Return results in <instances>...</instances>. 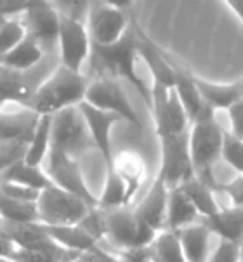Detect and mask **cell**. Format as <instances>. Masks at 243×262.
I'll use <instances>...</instances> for the list:
<instances>
[{"label":"cell","mask_w":243,"mask_h":262,"mask_svg":"<svg viewBox=\"0 0 243 262\" xmlns=\"http://www.w3.org/2000/svg\"><path fill=\"white\" fill-rule=\"evenodd\" d=\"M89 82L82 73H75L66 70L64 66H57L54 73H51L37 87L30 101V108L38 115H56L66 108L80 106L85 101Z\"/></svg>","instance_id":"1"},{"label":"cell","mask_w":243,"mask_h":262,"mask_svg":"<svg viewBox=\"0 0 243 262\" xmlns=\"http://www.w3.org/2000/svg\"><path fill=\"white\" fill-rule=\"evenodd\" d=\"M138 33L139 30H132L129 26L123 37L112 46H92V56L103 64L109 77L113 78H125L139 91L146 104L151 108V87H146L143 78L138 75L136 61L139 57L138 52Z\"/></svg>","instance_id":"2"},{"label":"cell","mask_w":243,"mask_h":262,"mask_svg":"<svg viewBox=\"0 0 243 262\" xmlns=\"http://www.w3.org/2000/svg\"><path fill=\"white\" fill-rule=\"evenodd\" d=\"M104 221V239L113 250L151 247L157 238V231L139 219L132 207H120L112 210H101Z\"/></svg>","instance_id":"3"},{"label":"cell","mask_w":243,"mask_h":262,"mask_svg":"<svg viewBox=\"0 0 243 262\" xmlns=\"http://www.w3.org/2000/svg\"><path fill=\"white\" fill-rule=\"evenodd\" d=\"M224 130L217 122L215 112H207L191 122L189 127V151L194 167V176L202 177L220 160L224 143Z\"/></svg>","instance_id":"4"},{"label":"cell","mask_w":243,"mask_h":262,"mask_svg":"<svg viewBox=\"0 0 243 262\" xmlns=\"http://www.w3.org/2000/svg\"><path fill=\"white\" fill-rule=\"evenodd\" d=\"M37 208L38 219L43 226H77L92 210L82 198L54 184L40 193Z\"/></svg>","instance_id":"5"},{"label":"cell","mask_w":243,"mask_h":262,"mask_svg":"<svg viewBox=\"0 0 243 262\" xmlns=\"http://www.w3.org/2000/svg\"><path fill=\"white\" fill-rule=\"evenodd\" d=\"M92 146H94V141L89 134V128L85 125V120L78 106L66 108L63 112L52 115L51 151L77 158Z\"/></svg>","instance_id":"6"},{"label":"cell","mask_w":243,"mask_h":262,"mask_svg":"<svg viewBox=\"0 0 243 262\" xmlns=\"http://www.w3.org/2000/svg\"><path fill=\"white\" fill-rule=\"evenodd\" d=\"M151 112L154 118V125H157V134L160 139L184 134L191 127V120H189L186 110H184L174 87L167 89L153 83Z\"/></svg>","instance_id":"7"},{"label":"cell","mask_w":243,"mask_h":262,"mask_svg":"<svg viewBox=\"0 0 243 262\" xmlns=\"http://www.w3.org/2000/svg\"><path fill=\"white\" fill-rule=\"evenodd\" d=\"M162 143V167L158 179L169 189L179 188L194 177V167L189 151V130L179 136L160 139Z\"/></svg>","instance_id":"8"},{"label":"cell","mask_w":243,"mask_h":262,"mask_svg":"<svg viewBox=\"0 0 243 262\" xmlns=\"http://www.w3.org/2000/svg\"><path fill=\"white\" fill-rule=\"evenodd\" d=\"M85 103H89L94 108L101 110L106 113L118 115L122 120H127L132 125H136L141 130L143 123L136 113V110L132 108L130 101L127 99L125 92L120 87V83L117 82V78L113 77H99L96 80L89 82L85 94Z\"/></svg>","instance_id":"9"},{"label":"cell","mask_w":243,"mask_h":262,"mask_svg":"<svg viewBox=\"0 0 243 262\" xmlns=\"http://www.w3.org/2000/svg\"><path fill=\"white\" fill-rule=\"evenodd\" d=\"M57 49H59L61 66L75 73H82L83 63L92 54V40L85 23L61 16Z\"/></svg>","instance_id":"10"},{"label":"cell","mask_w":243,"mask_h":262,"mask_svg":"<svg viewBox=\"0 0 243 262\" xmlns=\"http://www.w3.org/2000/svg\"><path fill=\"white\" fill-rule=\"evenodd\" d=\"M85 26L92 46H112L129 30L125 11L112 2H91Z\"/></svg>","instance_id":"11"},{"label":"cell","mask_w":243,"mask_h":262,"mask_svg":"<svg viewBox=\"0 0 243 262\" xmlns=\"http://www.w3.org/2000/svg\"><path fill=\"white\" fill-rule=\"evenodd\" d=\"M43 170H46V174L49 176V179H51V183L54 186L82 198L89 207L97 208V198L87 188L77 158L68 157L64 153L49 151Z\"/></svg>","instance_id":"12"},{"label":"cell","mask_w":243,"mask_h":262,"mask_svg":"<svg viewBox=\"0 0 243 262\" xmlns=\"http://www.w3.org/2000/svg\"><path fill=\"white\" fill-rule=\"evenodd\" d=\"M19 16L25 23L26 35L33 38L43 51L47 52L51 47L57 46L61 16L56 11L54 4L28 2V6Z\"/></svg>","instance_id":"13"},{"label":"cell","mask_w":243,"mask_h":262,"mask_svg":"<svg viewBox=\"0 0 243 262\" xmlns=\"http://www.w3.org/2000/svg\"><path fill=\"white\" fill-rule=\"evenodd\" d=\"M38 115L30 106L7 103L0 112V144L26 146L35 134L38 125Z\"/></svg>","instance_id":"14"},{"label":"cell","mask_w":243,"mask_h":262,"mask_svg":"<svg viewBox=\"0 0 243 262\" xmlns=\"http://www.w3.org/2000/svg\"><path fill=\"white\" fill-rule=\"evenodd\" d=\"M0 231L14 248L26 252H56L64 250L49 236L42 223H9L0 219Z\"/></svg>","instance_id":"15"},{"label":"cell","mask_w":243,"mask_h":262,"mask_svg":"<svg viewBox=\"0 0 243 262\" xmlns=\"http://www.w3.org/2000/svg\"><path fill=\"white\" fill-rule=\"evenodd\" d=\"M85 125L89 128V134L94 141V146L99 149V153L103 155V158L108 163V168L113 167V153H112V141H109V130L117 122H120V117L113 113H106L101 110L94 108L89 103H83L78 106Z\"/></svg>","instance_id":"16"},{"label":"cell","mask_w":243,"mask_h":262,"mask_svg":"<svg viewBox=\"0 0 243 262\" xmlns=\"http://www.w3.org/2000/svg\"><path fill=\"white\" fill-rule=\"evenodd\" d=\"M169 188L163 181L157 177L151 189L146 196L134 207L136 214L144 224L154 229L157 233L165 231L167 226V207H169Z\"/></svg>","instance_id":"17"},{"label":"cell","mask_w":243,"mask_h":262,"mask_svg":"<svg viewBox=\"0 0 243 262\" xmlns=\"http://www.w3.org/2000/svg\"><path fill=\"white\" fill-rule=\"evenodd\" d=\"M178 234L188 262H207L219 242L203 219L200 223L178 231Z\"/></svg>","instance_id":"18"},{"label":"cell","mask_w":243,"mask_h":262,"mask_svg":"<svg viewBox=\"0 0 243 262\" xmlns=\"http://www.w3.org/2000/svg\"><path fill=\"white\" fill-rule=\"evenodd\" d=\"M138 52L139 57L148 66L149 73L153 77V83L167 89H172L175 83V66L158 51L157 47L144 37L143 33H138Z\"/></svg>","instance_id":"19"},{"label":"cell","mask_w":243,"mask_h":262,"mask_svg":"<svg viewBox=\"0 0 243 262\" xmlns=\"http://www.w3.org/2000/svg\"><path fill=\"white\" fill-rule=\"evenodd\" d=\"M37 91V85L28 78V73H21L0 63V97L7 103L30 106V101Z\"/></svg>","instance_id":"20"},{"label":"cell","mask_w":243,"mask_h":262,"mask_svg":"<svg viewBox=\"0 0 243 262\" xmlns=\"http://www.w3.org/2000/svg\"><path fill=\"white\" fill-rule=\"evenodd\" d=\"M113 170L120 176V179L127 186V202L132 203V198L139 191L141 184L144 181L146 165L141 155L134 151H120L117 157H113ZM109 170V168H108Z\"/></svg>","instance_id":"21"},{"label":"cell","mask_w":243,"mask_h":262,"mask_svg":"<svg viewBox=\"0 0 243 262\" xmlns=\"http://www.w3.org/2000/svg\"><path fill=\"white\" fill-rule=\"evenodd\" d=\"M194 83L198 87L203 103L214 112H228L236 101L241 99L238 83H214L194 77Z\"/></svg>","instance_id":"22"},{"label":"cell","mask_w":243,"mask_h":262,"mask_svg":"<svg viewBox=\"0 0 243 262\" xmlns=\"http://www.w3.org/2000/svg\"><path fill=\"white\" fill-rule=\"evenodd\" d=\"M203 221L219 239L240 245L243 239V207L220 208L214 217Z\"/></svg>","instance_id":"23"},{"label":"cell","mask_w":243,"mask_h":262,"mask_svg":"<svg viewBox=\"0 0 243 262\" xmlns=\"http://www.w3.org/2000/svg\"><path fill=\"white\" fill-rule=\"evenodd\" d=\"M202 217L198 215L196 208L189 202L181 188H172L169 191V207H167V226L169 231H181L188 226L200 223Z\"/></svg>","instance_id":"24"},{"label":"cell","mask_w":243,"mask_h":262,"mask_svg":"<svg viewBox=\"0 0 243 262\" xmlns=\"http://www.w3.org/2000/svg\"><path fill=\"white\" fill-rule=\"evenodd\" d=\"M0 183L17 184V186H23V188L38 191V193H42L43 189L52 186L51 179H49V176L43 170V167L28 165L25 160H19V162L12 163L11 167L6 168L2 172V176H0Z\"/></svg>","instance_id":"25"},{"label":"cell","mask_w":243,"mask_h":262,"mask_svg":"<svg viewBox=\"0 0 243 262\" xmlns=\"http://www.w3.org/2000/svg\"><path fill=\"white\" fill-rule=\"evenodd\" d=\"M51 236L66 252H91L99 247V242L91 236L80 224L77 226H46Z\"/></svg>","instance_id":"26"},{"label":"cell","mask_w":243,"mask_h":262,"mask_svg":"<svg viewBox=\"0 0 243 262\" xmlns=\"http://www.w3.org/2000/svg\"><path fill=\"white\" fill-rule=\"evenodd\" d=\"M174 91L178 92L181 103H183L184 110H186L188 117L191 122H194L196 118L203 117L207 112H214L209 106L203 103L198 87L194 83V77L186 72H183L181 68L175 66V83H174Z\"/></svg>","instance_id":"27"},{"label":"cell","mask_w":243,"mask_h":262,"mask_svg":"<svg viewBox=\"0 0 243 262\" xmlns=\"http://www.w3.org/2000/svg\"><path fill=\"white\" fill-rule=\"evenodd\" d=\"M179 188L188 196L189 202L193 203V207L196 208L198 215L202 219H210V217H214L223 208L219 205L217 198H215L217 193L214 189H210L205 183H202L198 177H193V179L186 181Z\"/></svg>","instance_id":"28"},{"label":"cell","mask_w":243,"mask_h":262,"mask_svg":"<svg viewBox=\"0 0 243 262\" xmlns=\"http://www.w3.org/2000/svg\"><path fill=\"white\" fill-rule=\"evenodd\" d=\"M46 56V51L35 42L33 38H30L26 35V38L19 43L16 49H12L9 54H6L0 59V63H4L9 68L16 70L21 73H28L30 70L35 68Z\"/></svg>","instance_id":"29"},{"label":"cell","mask_w":243,"mask_h":262,"mask_svg":"<svg viewBox=\"0 0 243 262\" xmlns=\"http://www.w3.org/2000/svg\"><path fill=\"white\" fill-rule=\"evenodd\" d=\"M51 132H52V115H42L35 134L30 141L25 153V162L33 167H42L51 151Z\"/></svg>","instance_id":"30"},{"label":"cell","mask_w":243,"mask_h":262,"mask_svg":"<svg viewBox=\"0 0 243 262\" xmlns=\"http://www.w3.org/2000/svg\"><path fill=\"white\" fill-rule=\"evenodd\" d=\"M153 262H188L175 231H160L151 243Z\"/></svg>","instance_id":"31"},{"label":"cell","mask_w":243,"mask_h":262,"mask_svg":"<svg viewBox=\"0 0 243 262\" xmlns=\"http://www.w3.org/2000/svg\"><path fill=\"white\" fill-rule=\"evenodd\" d=\"M0 219L9 223H40L37 203H26L7 196L0 189Z\"/></svg>","instance_id":"32"},{"label":"cell","mask_w":243,"mask_h":262,"mask_svg":"<svg viewBox=\"0 0 243 262\" xmlns=\"http://www.w3.org/2000/svg\"><path fill=\"white\" fill-rule=\"evenodd\" d=\"M120 207H130L129 202H127V186L120 179V176L113 168H109L104 189L101 193V196L97 198V208H101V210H112V208H120Z\"/></svg>","instance_id":"33"},{"label":"cell","mask_w":243,"mask_h":262,"mask_svg":"<svg viewBox=\"0 0 243 262\" xmlns=\"http://www.w3.org/2000/svg\"><path fill=\"white\" fill-rule=\"evenodd\" d=\"M26 38V28L19 14L9 16L0 25V59Z\"/></svg>","instance_id":"34"},{"label":"cell","mask_w":243,"mask_h":262,"mask_svg":"<svg viewBox=\"0 0 243 262\" xmlns=\"http://www.w3.org/2000/svg\"><path fill=\"white\" fill-rule=\"evenodd\" d=\"M220 160H223L229 168H233L236 174L243 176V139L233 136L229 130H226V134H224Z\"/></svg>","instance_id":"35"},{"label":"cell","mask_w":243,"mask_h":262,"mask_svg":"<svg viewBox=\"0 0 243 262\" xmlns=\"http://www.w3.org/2000/svg\"><path fill=\"white\" fill-rule=\"evenodd\" d=\"M207 262H240V245L219 239Z\"/></svg>","instance_id":"36"},{"label":"cell","mask_w":243,"mask_h":262,"mask_svg":"<svg viewBox=\"0 0 243 262\" xmlns=\"http://www.w3.org/2000/svg\"><path fill=\"white\" fill-rule=\"evenodd\" d=\"M63 262H120L113 254H109L108 250L97 247L96 250L91 252H70L64 257Z\"/></svg>","instance_id":"37"},{"label":"cell","mask_w":243,"mask_h":262,"mask_svg":"<svg viewBox=\"0 0 243 262\" xmlns=\"http://www.w3.org/2000/svg\"><path fill=\"white\" fill-rule=\"evenodd\" d=\"M219 193L226 194L231 202V207H243V176L238 174L233 177L226 186H223Z\"/></svg>","instance_id":"38"},{"label":"cell","mask_w":243,"mask_h":262,"mask_svg":"<svg viewBox=\"0 0 243 262\" xmlns=\"http://www.w3.org/2000/svg\"><path fill=\"white\" fill-rule=\"evenodd\" d=\"M226 113L229 120V132L243 139V99L236 101Z\"/></svg>","instance_id":"39"},{"label":"cell","mask_w":243,"mask_h":262,"mask_svg":"<svg viewBox=\"0 0 243 262\" xmlns=\"http://www.w3.org/2000/svg\"><path fill=\"white\" fill-rule=\"evenodd\" d=\"M12 254H14V245H12V243L2 234V231H0V257L11 259Z\"/></svg>","instance_id":"40"},{"label":"cell","mask_w":243,"mask_h":262,"mask_svg":"<svg viewBox=\"0 0 243 262\" xmlns=\"http://www.w3.org/2000/svg\"><path fill=\"white\" fill-rule=\"evenodd\" d=\"M228 6L231 7L238 14V17L243 21V0H231V2H228Z\"/></svg>","instance_id":"41"},{"label":"cell","mask_w":243,"mask_h":262,"mask_svg":"<svg viewBox=\"0 0 243 262\" xmlns=\"http://www.w3.org/2000/svg\"><path fill=\"white\" fill-rule=\"evenodd\" d=\"M238 89H240V94H241V99H243V78L241 80H238Z\"/></svg>","instance_id":"42"},{"label":"cell","mask_w":243,"mask_h":262,"mask_svg":"<svg viewBox=\"0 0 243 262\" xmlns=\"http://www.w3.org/2000/svg\"><path fill=\"white\" fill-rule=\"evenodd\" d=\"M6 104H7V101L4 99V97H0V112H2V110H4V106H6Z\"/></svg>","instance_id":"43"},{"label":"cell","mask_w":243,"mask_h":262,"mask_svg":"<svg viewBox=\"0 0 243 262\" xmlns=\"http://www.w3.org/2000/svg\"><path fill=\"white\" fill-rule=\"evenodd\" d=\"M240 262H243V239L240 242Z\"/></svg>","instance_id":"44"},{"label":"cell","mask_w":243,"mask_h":262,"mask_svg":"<svg viewBox=\"0 0 243 262\" xmlns=\"http://www.w3.org/2000/svg\"><path fill=\"white\" fill-rule=\"evenodd\" d=\"M0 262H16V260H12V259H7V257H0Z\"/></svg>","instance_id":"45"},{"label":"cell","mask_w":243,"mask_h":262,"mask_svg":"<svg viewBox=\"0 0 243 262\" xmlns=\"http://www.w3.org/2000/svg\"><path fill=\"white\" fill-rule=\"evenodd\" d=\"M4 19H6V16H2V14H0V25L4 23Z\"/></svg>","instance_id":"46"}]
</instances>
